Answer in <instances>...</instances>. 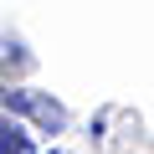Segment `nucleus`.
<instances>
[{"mask_svg":"<svg viewBox=\"0 0 154 154\" xmlns=\"http://www.w3.org/2000/svg\"><path fill=\"white\" fill-rule=\"evenodd\" d=\"M5 98V108H21V113H31L41 128H67V108L62 103H51V98H36V93H21V88H11V93H0Z\"/></svg>","mask_w":154,"mask_h":154,"instance_id":"obj_1","label":"nucleus"},{"mask_svg":"<svg viewBox=\"0 0 154 154\" xmlns=\"http://www.w3.org/2000/svg\"><path fill=\"white\" fill-rule=\"evenodd\" d=\"M0 154H31V139L16 123H0Z\"/></svg>","mask_w":154,"mask_h":154,"instance_id":"obj_2","label":"nucleus"}]
</instances>
